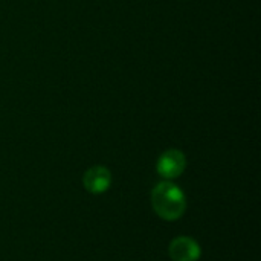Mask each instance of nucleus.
I'll return each instance as SVG.
<instances>
[{"instance_id": "4", "label": "nucleus", "mask_w": 261, "mask_h": 261, "mask_svg": "<svg viewBox=\"0 0 261 261\" xmlns=\"http://www.w3.org/2000/svg\"><path fill=\"white\" fill-rule=\"evenodd\" d=\"M84 188L92 194H102L112 185V173L102 165H95L84 173Z\"/></svg>"}, {"instance_id": "1", "label": "nucleus", "mask_w": 261, "mask_h": 261, "mask_svg": "<svg viewBox=\"0 0 261 261\" xmlns=\"http://www.w3.org/2000/svg\"><path fill=\"white\" fill-rule=\"evenodd\" d=\"M151 206L161 219L173 222L184 216L187 197L176 184L161 182L151 191Z\"/></svg>"}, {"instance_id": "2", "label": "nucleus", "mask_w": 261, "mask_h": 261, "mask_svg": "<svg viewBox=\"0 0 261 261\" xmlns=\"http://www.w3.org/2000/svg\"><path fill=\"white\" fill-rule=\"evenodd\" d=\"M185 167H187L185 154L180 150L171 148V150H167L161 154L158 165H156V170H158L159 176L171 180V179L179 177L185 171Z\"/></svg>"}, {"instance_id": "3", "label": "nucleus", "mask_w": 261, "mask_h": 261, "mask_svg": "<svg viewBox=\"0 0 261 261\" xmlns=\"http://www.w3.org/2000/svg\"><path fill=\"white\" fill-rule=\"evenodd\" d=\"M173 261H197L202 255L200 245L191 237H176L168 248Z\"/></svg>"}]
</instances>
